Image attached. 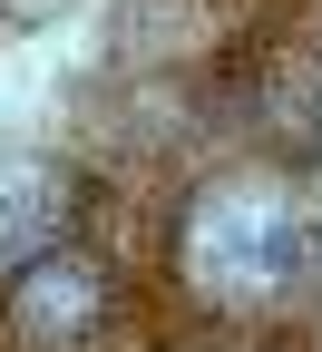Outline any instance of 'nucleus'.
Segmentation results:
<instances>
[{"instance_id":"obj_1","label":"nucleus","mask_w":322,"mask_h":352,"mask_svg":"<svg viewBox=\"0 0 322 352\" xmlns=\"http://www.w3.org/2000/svg\"><path fill=\"white\" fill-rule=\"evenodd\" d=\"M176 264H186V284H196L205 303H225V314H264V303H284V294L312 284L322 235H312V206L284 186V176L235 166V176H215V186L186 206Z\"/></svg>"},{"instance_id":"obj_2","label":"nucleus","mask_w":322,"mask_h":352,"mask_svg":"<svg viewBox=\"0 0 322 352\" xmlns=\"http://www.w3.org/2000/svg\"><path fill=\"white\" fill-rule=\"evenodd\" d=\"M108 303H117L108 264L39 254V264H20V284H10V323H20V342H39V352H78L88 333L108 323Z\"/></svg>"},{"instance_id":"obj_3","label":"nucleus","mask_w":322,"mask_h":352,"mask_svg":"<svg viewBox=\"0 0 322 352\" xmlns=\"http://www.w3.org/2000/svg\"><path fill=\"white\" fill-rule=\"evenodd\" d=\"M69 166L49 157H0V264H39V245H59L69 235Z\"/></svg>"},{"instance_id":"obj_4","label":"nucleus","mask_w":322,"mask_h":352,"mask_svg":"<svg viewBox=\"0 0 322 352\" xmlns=\"http://www.w3.org/2000/svg\"><path fill=\"white\" fill-rule=\"evenodd\" d=\"M10 10H30V0H10Z\"/></svg>"}]
</instances>
